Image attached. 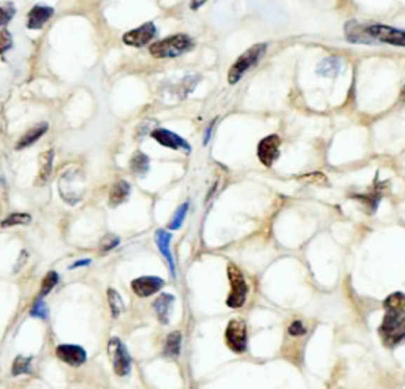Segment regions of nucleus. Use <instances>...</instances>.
Returning a JSON list of instances; mask_svg holds the SVG:
<instances>
[{
	"instance_id": "9d476101",
	"label": "nucleus",
	"mask_w": 405,
	"mask_h": 389,
	"mask_svg": "<svg viewBox=\"0 0 405 389\" xmlns=\"http://www.w3.org/2000/svg\"><path fill=\"white\" fill-rule=\"evenodd\" d=\"M55 356H58L60 361H64L68 366L73 367L83 366L87 360L86 350L83 347H78V345H59V347L55 348Z\"/></svg>"
},
{
	"instance_id": "f03ea898",
	"label": "nucleus",
	"mask_w": 405,
	"mask_h": 389,
	"mask_svg": "<svg viewBox=\"0 0 405 389\" xmlns=\"http://www.w3.org/2000/svg\"><path fill=\"white\" fill-rule=\"evenodd\" d=\"M345 36L350 43H386V45L405 48V30L385 26V24H359L350 21L345 26Z\"/></svg>"
},
{
	"instance_id": "72a5a7b5",
	"label": "nucleus",
	"mask_w": 405,
	"mask_h": 389,
	"mask_svg": "<svg viewBox=\"0 0 405 389\" xmlns=\"http://www.w3.org/2000/svg\"><path fill=\"white\" fill-rule=\"evenodd\" d=\"M401 100L405 103V88L402 89V94H401Z\"/></svg>"
},
{
	"instance_id": "20e7f679",
	"label": "nucleus",
	"mask_w": 405,
	"mask_h": 389,
	"mask_svg": "<svg viewBox=\"0 0 405 389\" xmlns=\"http://www.w3.org/2000/svg\"><path fill=\"white\" fill-rule=\"evenodd\" d=\"M267 45L266 43H260V45H255L251 49L241 55V57L234 62L232 65V69L228 71V83L230 84H236L239 79L246 75V73L258 64L261 57L266 54Z\"/></svg>"
},
{
	"instance_id": "f257e3e1",
	"label": "nucleus",
	"mask_w": 405,
	"mask_h": 389,
	"mask_svg": "<svg viewBox=\"0 0 405 389\" xmlns=\"http://www.w3.org/2000/svg\"><path fill=\"white\" fill-rule=\"evenodd\" d=\"M385 317L378 336L386 348H396L405 342V294L392 293L383 302Z\"/></svg>"
},
{
	"instance_id": "5701e85b",
	"label": "nucleus",
	"mask_w": 405,
	"mask_h": 389,
	"mask_svg": "<svg viewBox=\"0 0 405 389\" xmlns=\"http://www.w3.org/2000/svg\"><path fill=\"white\" fill-rule=\"evenodd\" d=\"M30 221H32V215L24 214V212H16L5 219L2 224H0V226L5 228V226H13V225H29Z\"/></svg>"
},
{
	"instance_id": "bb28decb",
	"label": "nucleus",
	"mask_w": 405,
	"mask_h": 389,
	"mask_svg": "<svg viewBox=\"0 0 405 389\" xmlns=\"http://www.w3.org/2000/svg\"><path fill=\"white\" fill-rule=\"evenodd\" d=\"M15 16V7L11 4L0 5V27L7 26V24L13 20Z\"/></svg>"
},
{
	"instance_id": "2f4dec72",
	"label": "nucleus",
	"mask_w": 405,
	"mask_h": 389,
	"mask_svg": "<svg viewBox=\"0 0 405 389\" xmlns=\"http://www.w3.org/2000/svg\"><path fill=\"white\" fill-rule=\"evenodd\" d=\"M87 264H91V259H79V261L72 264V269L79 268V266H87Z\"/></svg>"
},
{
	"instance_id": "1a4fd4ad",
	"label": "nucleus",
	"mask_w": 405,
	"mask_h": 389,
	"mask_svg": "<svg viewBox=\"0 0 405 389\" xmlns=\"http://www.w3.org/2000/svg\"><path fill=\"white\" fill-rule=\"evenodd\" d=\"M155 35H157V29H155L154 24L146 22V24H142V26H140L138 29H133V30H130V32L124 34L122 40L128 46L141 48V46H146Z\"/></svg>"
},
{
	"instance_id": "f8f14e48",
	"label": "nucleus",
	"mask_w": 405,
	"mask_h": 389,
	"mask_svg": "<svg viewBox=\"0 0 405 389\" xmlns=\"http://www.w3.org/2000/svg\"><path fill=\"white\" fill-rule=\"evenodd\" d=\"M165 280L160 277H140L132 282V289L140 298H147L164 288Z\"/></svg>"
},
{
	"instance_id": "7c9ffc66",
	"label": "nucleus",
	"mask_w": 405,
	"mask_h": 389,
	"mask_svg": "<svg viewBox=\"0 0 405 389\" xmlns=\"http://www.w3.org/2000/svg\"><path fill=\"white\" fill-rule=\"evenodd\" d=\"M121 240L119 238H116V236H107L103 239V243L100 244V249H102V252H108L111 249H114V247L119 244Z\"/></svg>"
},
{
	"instance_id": "6e6552de",
	"label": "nucleus",
	"mask_w": 405,
	"mask_h": 389,
	"mask_svg": "<svg viewBox=\"0 0 405 389\" xmlns=\"http://www.w3.org/2000/svg\"><path fill=\"white\" fill-rule=\"evenodd\" d=\"M280 143H282V141H280L279 135H270V137L260 141L257 153L260 162L265 166H272L276 163V160L280 156Z\"/></svg>"
},
{
	"instance_id": "393cba45",
	"label": "nucleus",
	"mask_w": 405,
	"mask_h": 389,
	"mask_svg": "<svg viewBox=\"0 0 405 389\" xmlns=\"http://www.w3.org/2000/svg\"><path fill=\"white\" fill-rule=\"evenodd\" d=\"M30 362H32V357L18 356L13 362V367H11V374L13 375L30 374Z\"/></svg>"
},
{
	"instance_id": "dca6fc26",
	"label": "nucleus",
	"mask_w": 405,
	"mask_h": 389,
	"mask_svg": "<svg viewBox=\"0 0 405 389\" xmlns=\"http://www.w3.org/2000/svg\"><path fill=\"white\" fill-rule=\"evenodd\" d=\"M340 69H342V60L339 57H326L320 62L319 67H317V73H319L320 76L333 78L338 75Z\"/></svg>"
},
{
	"instance_id": "cd10ccee",
	"label": "nucleus",
	"mask_w": 405,
	"mask_h": 389,
	"mask_svg": "<svg viewBox=\"0 0 405 389\" xmlns=\"http://www.w3.org/2000/svg\"><path fill=\"white\" fill-rule=\"evenodd\" d=\"M30 315L35 318H41V320H48V307L45 302H43V299H36V302L34 304L32 307V312H30Z\"/></svg>"
},
{
	"instance_id": "c85d7f7f",
	"label": "nucleus",
	"mask_w": 405,
	"mask_h": 389,
	"mask_svg": "<svg viewBox=\"0 0 405 389\" xmlns=\"http://www.w3.org/2000/svg\"><path fill=\"white\" fill-rule=\"evenodd\" d=\"M13 45V39H11V35L8 30L2 29L0 30V54H4L5 51H8V49Z\"/></svg>"
},
{
	"instance_id": "39448f33",
	"label": "nucleus",
	"mask_w": 405,
	"mask_h": 389,
	"mask_svg": "<svg viewBox=\"0 0 405 389\" xmlns=\"http://www.w3.org/2000/svg\"><path fill=\"white\" fill-rule=\"evenodd\" d=\"M228 279H230V285H232V292H230L228 294L227 306L232 308H239L244 306L246 298H247V293H248L247 282L241 271L236 268L234 264H230L228 266Z\"/></svg>"
},
{
	"instance_id": "f3484780",
	"label": "nucleus",
	"mask_w": 405,
	"mask_h": 389,
	"mask_svg": "<svg viewBox=\"0 0 405 389\" xmlns=\"http://www.w3.org/2000/svg\"><path fill=\"white\" fill-rule=\"evenodd\" d=\"M46 130H48V123H46V122L40 123V125H36V127L32 128V130H29V132L21 138V141H18L16 149H18V151H20V149H26L27 146L34 144L36 139H40V138L43 137V135L46 133Z\"/></svg>"
},
{
	"instance_id": "473e14b6",
	"label": "nucleus",
	"mask_w": 405,
	"mask_h": 389,
	"mask_svg": "<svg viewBox=\"0 0 405 389\" xmlns=\"http://www.w3.org/2000/svg\"><path fill=\"white\" fill-rule=\"evenodd\" d=\"M203 4H206V0H192V8L197 10V8L201 7Z\"/></svg>"
},
{
	"instance_id": "0eeeda50",
	"label": "nucleus",
	"mask_w": 405,
	"mask_h": 389,
	"mask_svg": "<svg viewBox=\"0 0 405 389\" xmlns=\"http://www.w3.org/2000/svg\"><path fill=\"white\" fill-rule=\"evenodd\" d=\"M225 341L234 353H244L247 350V328L242 320H232L227 326Z\"/></svg>"
},
{
	"instance_id": "423d86ee",
	"label": "nucleus",
	"mask_w": 405,
	"mask_h": 389,
	"mask_svg": "<svg viewBox=\"0 0 405 389\" xmlns=\"http://www.w3.org/2000/svg\"><path fill=\"white\" fill-rule=\"evenodd\" d=\"M108 355L109 360L113 362L114 372L119 376H126L130 374L132 369V357H130L126 345L121 342V339L111 337L108 342Z\"/></svg>"
},
{
	"instance_id": "ddd939ff",
	"label": "nucleus",
	"mask_w": 405,
	"mask_h": 389,
	"mask_svg": "<svg viewBox=\"0 0 405 389\" xmlns=\"http://www.w3.org/2000/svg\"><path fill=\"white\" fill-rule=\"evenodd\" d=\"M53 15H54V10L51 7L35 5V7L30 10L27 15V27L30 30H40L49 20H51Z\"/></svg>"
},
{
	"instance_id": "aec40b11",
	"label": "nucleus",
	"mask_w": 405,
	"mask_h": 389,
	"mask_svg": "<svg viewBox=\"0 0 405 389\" xmlns=\"http://www.w3.org/2000/svg\"><path fill=\"white\" fill-rule=\"evenodd\" d=\"M180 342H182V337H180V332H171L166 339L165 343V355L176 357L180 353Z\"/></svg>"
},
{
	"instance_id": "b1692460",
	"label": "nucleus",
	"mask_w": 405,
	"mask_h": 389,
	"mask_svg": "<svg viewBox=\"0 0 405 389\" xmlns=\"http://www.w3.org/2000/svg\"><path fill=\"white\" fill-rule=\"evenodd\" d=\"M59 283V274L54 273V271H49V273L45 275V279L41 282V289H40V298L46 296L51 289Z\"/></svg>"
},
{
	"instance_id": "4468645a",
	"label": "nucleus",
	"mask_w": 405,
	"mask_h": 389,
	"mask_svg": "<svg viewBox=\"0 0 405 389\" xmlns=\"http://www.w3.org/2000/svg\"><path fill=\"white\" fill-rule=\"evenodd\" d=\"M174 304V296L173 294H160L157 299L154 302V310L155 315L161 325H168L170 323V313H171V307Z\"/></svg>"
},
{
	"instance_id": "2eb2a0df",
	"label": "nucleus",
	"mask_w": 405,
	"mask_h": 389,
	"mask_svg": "<svg viewBox=\"0 0 405 389\" xmlns=\"http://www.w3.org/2000/svg\"><path fill=\"white\" fill-rule=\"evenodd\" d=\"M155 243H157L159 245V249L161 252V255H164L166 258V261H168V266H170V271H171V275L173 277H176V269H174V259H173V255H171V252H170V243H171V234L165 231V230H159L157 233H155Z\"/></svg>"
},
{
	"instance_id": "9b49d317",
	"label": "nucleus",
	"mask_w": 405,
	"mask_h": 389,
	"mask_svg": "<svg viewBox=\"0 0 405 389\" xmlns=\"http://www.w3.org/2000/svg\"><path fill=\"white\" fill-rule=\"evenodd\" d=\"M152 138L155 141H159V143L164 147H168V149H185L187 152L190 151V144L187 143L184 138H180L179 135L173 133V132H170V130H166V128L154 130Z\"/></svg>"
},
{
	"instance_id": "c756f323",
	"label": "nucleus",
	"mask_w": 405,
	"mask_h": 389,
	"mask_svg": "<svg viewBox=\"0 0 405 389\" xmlns=\"http://www.w3.org/2000/svg\"><path fill=\"white\" fill-rule=\"evenodd\" d=\"M306 328H304V325L301 323V321H295V323H291L290 325V328H288V334L293 336V337H301L306 334Z\"/></svg>"
},
{
	"instance_id": "a878e982",
	"label": "nucleus",
	"mask_w": 405,
	"mask_h": 389,
	"mask_svg": "<svg viewBox=\"0 0 405 389\" xmlns=\"http://www.w3.org/2000/svg\"><path fill=\"white\" fill-rule=\"evenodd\" d=\"M187 211H189V201L184 203V205L178 209L176 214H174V217L171 219L170 224H168V228H170V230H179V228L184 224Z\"/></svg>"
},
{
	"instance_id": "7ed1b4c3",
	"label": "nucleus",
	"mask_w": 405,
	"mask_h": 389,
	"mask_svg": "<svg viewBox=\"0 0 405 389\" xmlns=\"http://www.w3.org/2000/svg\"><path fill=\"white\" fill-rule=\"evenodd\" d=\"M193 48V41L190 36H187L184 34H178L173 36H168L165 40H160L157 43L149 48V51L154 55V57L159 59H173L179 57L184 53L190 51Z\"/></svg>"
},
{
	"instance_id": "6ab92c4d",
	"label": "nucleus",
	"mask_w": 405,
	"mask_h": 389,
	"mask_svg": "<svg viewBox=\"0 0 405 389\" xmlns=\"http://www.w3.org/2000/svg\"><path fill=\"white\" fill-rule=\"evenodd\" d=\"M53 158H54V152L53 151H46L43 152L40 156V171H39V184L46 182L49 176H51L53 171Z\"/></svg>"
},
{
	"instance_id": "a211bd4d",
	"label": "nucleus",
	"mask_w": 405,
	"mask_h": 389,
	"mask_svg": "<svg viewBox=\"0 0 405 389\" xmlns=\"http://www.w3.org/2000/svg\"><path fill=\"white\" fill-rule=\"evenodd\" d=\"M130 196V185L126 181H119L113 185L109 193V205L111 206H119L121 203L127 201Z\"/></svg>"
},
{
	"instance_id": "4be33fe9",
	"label": "nucleus",
	"mask_w": 405,
	"mask_h": 389,
	"mask_svg": "<svg viewBox=\"0 0 405 389\" xmlns=\"http://www.w3.org/2000/svg\"><path fill=\"white\" fill-rule=\"evenodd\" d=\"M108 302H109L111 312H113V317H119V315L124 312V302H122L121 294L113 288L108 289Z\"/></svg>"
},
{
	"instance_id": "412c9836",
	"label": "nucleus",
	"mask_w": 405,
	"mask_h": 389,
	"mask_svg": "<svg viewBox=\"0 0 405 389\" xmlns=\"http://www.w3.org/2000/svg\"><path fill=\"white\" fill-rule=\"evenodd\" d=\"M130 168L133 170V172H136V175H146V172L149 171V157L146 156V153H135V156L132 157V160H130Z\"/></svg>"
}]
</instances>
